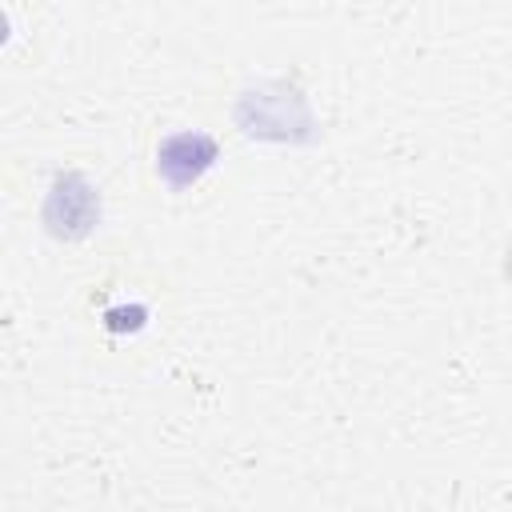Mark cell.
<instances>
[{
  "mask_svg": "<svg viewBox=\"0 0 512 512\" xmlns=\"http://www.w3.org/2000/svg\"><path fill=\"white\" fill-rule=\"evenodd\" d=\"M216 160V140L204 136V132H180V136H168L156 152V168L160 176L172 184V188H184L192 180H200Z\"/></svg>",
  "mask_w": 512,
  "mask_h": 512,
  "instance_id": "obj_1",
  "label": "cell"
}]
</instances>
